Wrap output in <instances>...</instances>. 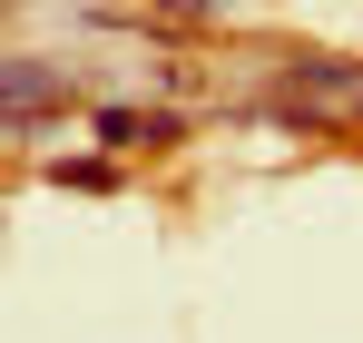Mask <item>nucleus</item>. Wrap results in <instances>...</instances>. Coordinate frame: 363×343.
Returning <instances> with one entry per match:
<instances>
[{"label":"nucleus","instance_id":"nucleus-1","mask_svg":"<svg viewBox=\"0 0 363 343\" xmlns=\"http://www.w3.org/2000/svg\"><path fill=\"white\" fill-rule=\"evenodd\" d=\"M50 99H69V79H60V69H50V59H10V128H30Z\"/></svg>","mask_w":363,"mask_h":343},{"label":"nucleus","instance_id":"nucleus-2","mask_svg":"<svg viewBox=\"0 0 363 343\" xmlns=\"http://www.w3.org/2000/svg\"><path fill=\"white\" fill-rule=\"evenodd\" d=\"M99 137H108V147H167L177 118H157V108H99Z\"/></svg>","mask_w":363,"mask_h":343},{"label":"nucleus","instance_id":"nucleus-3","mask_svg":"<svg viewBox=\"0 0 363 343\" xmlns=\"http://www.w3.org/2000/svg\"><path fill=\"white\" fill-rule=\"evenodd\" d=\"M50 176H60V186H118V176L99 167V157H69V167H50Z\"/></svg>","mask_w":363,"mask_h":343},{"label":"nucleus","instance_id":"nucleus-4","mask_svg":"<svg viewBox=\"0 0 363 343\" xmlns=\"http://www.w3.org/2000/svg\"><path fill=\"white\" fill-rule=\"evenodd\" d=\"M157 10H167V20H226L236 0H157Z\"/></svg>","mask_w":363,"mask_h":343}]
</instances>
